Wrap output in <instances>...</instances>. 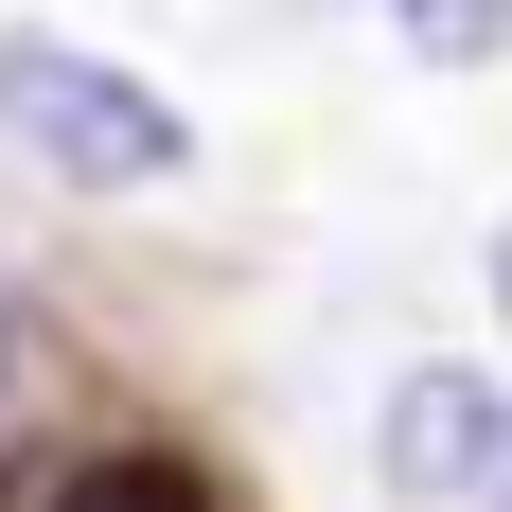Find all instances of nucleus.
Here are the masks:
<instances>
[{"mask_svg":"<svg viewBox=\"0 0 512 512\" xmlns=\"http://www.w3.org/2000/svg\"><path fill=\"white\" fill-rule=\"evenodd\" d=\"M495 318H512V230H495Z\"/></svg>","mask_w":512,"mask_h":512,"instance_id":"nucleus-5","label":"nucleus"},{"mask_svg":"<svg viewBox=\"0 0 512 512\" xmlns=\"http://www.w3.org/2000/svg\"><path fill=\"white\" fill-rule=\"evenodd\" d=\"M53 512H212L195 460H89V477H53Z\"/></svg>","mask_w":512,"mask_h":512,"instance_id":"nucleus-3","label":"nucleus"},{"mask_svg":"<svg viewBox=\"0 0 512 512\" xmlns=\"http://www.w3.org/2000/svg\"><path fill=\"white\" fill-rule=\"evenodd\" d=\"M371 460H389V495H512V389L495 371H407Z\"/></svg>","mask_w":512,"mask_h":512,"instance_id":"nucleus-2","label":"nucleus"},{"mask_svg":"<svg viewBox=\"0 0 512 512\" xmlns=\"http://www.w3.org/2000/svg\"><path fill=\"white\" fill-rule=\"evenodd\" d=\"M0 124H18V159H53L71 195H159L177 159H195V124L124 71V53H89V36H0Z\"/></svg>","mask_w":512,"mask_h":512,"instance_id":"nucleus-1","label":"nucleus"},{"mask_svg":"<svg viewBox=\"0 0 512 512\" xmlns=\"http://www.w3.org/2000/svg\"><path fill=\"white\" fill-rule=\"evenodd\" d=\"M0 354H18V318H0Z\"/></svg>","mask_w":512,"mask_h":512,"instance_id":"nucleus-6","label":"nucleus"},{"mask_svg":"<svg viewBox=\"0 0 512 512\" xmlns=\"http://www.w3.org/2000/svg\"><path fill=\"white\" fill-rule=\"evenodd\" d=\"M354 18H389L407 53H512V0H354Z\"/></svg>","mask_w":512,"mask_h":512,"instance_id":"nucleus-4","label":"nucleus"}]
</instances>
